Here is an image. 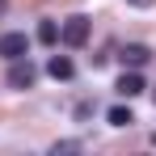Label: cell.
Listing matches in <instances>:
<instances>
[{
  "label": "cell",
  "mask_w": 156,
  "mask_h": 156,
  "mask_svg": "<svg viewBox=\"0 0 156 156\" xmlns=\"http://www.w3.org/2000/svg\"><path fill=\"white\" fill-rule=\"evenodd\" d=\"M9 89H34V80H38V68L30 63V55H21V59H9Z\"/></svg>",
  "instance_id": "6da1fadb"
},
{
  "label": "cell",
  "mask_w": 156,
  "mask_h": 156,
  "mask_svg": "<svg viewBox=\"0 0 156 156\" xmlns=\"http://www.w3.org/2000/svg\"><path fill=\"white\" fill-rule=\"evenodd\" d=\"M59 42H63V47H72V51H76V47H84V42H89V17H68V21H63V26H59Z\"/></svg>",
  "instance_id": "7a4b0ae2"
},
{
  "label": "cell",
  "mask_w": 156,
  "mask_h": 156,
  "mask_svg": "<svg viewBox=\"0 0 156 156\" xmlns=\"http://www.w3.org/2000/svg\"><path fill=\"white\" fill-rule=\"evenodd\" d=\"M0 55H4V59H21V55H30V38L21 34V30L0 34Z\"/></svg>",
  "instance_id": "3957f363"
},
{
  "label": "cell",
  "mask_w": 156,
  "mask_h": 156,
  "mask_svg": "<svg viewBox=\"0 0 156 156\" xmlns=\"http://www.w3.org/2000/svg\"><path fill=\"white\" fill-rule=\"evenodd\" d=\"M47 76L51 80H72L76 76V63H72L68 55H51V59H47Z\"/></svg>",
  "instance_id": "277c9868"
},
{
  "label": "cell",
  "mask_w": 156,
  "mask_h": 156,
  "mask_svg": "<svg viewBox=\"0 0 156 156\" xmlns=\"http://www.w3.org/2000/svg\"><path fill=\"white\" fill-rule=\"evenodd\" d=\"M118 93H122V97H139V93H144V76H139V68H122V76H118Z\"/></svg>",
  "instance_id": "5b68a950"
},
{
  "label": "cell",
  "mask_w": 156,
  "mask_h": 156,
  "mask_svg": "<svg viewBox=\"0 0 156 156\" xmlns=\"http://www.w3.org/2000/svg\"><path fill=\"white\" fill-rule=\"evenodd\" d=\"M148 59H152V51H148L144 42H127V47H122V68H144Z\"/></svg>",
  "instance_id": "8992f818"
},
{
  "label": "cell",
  "mask_w": 156,
  "mask_h": 156,
  "mask_svg": "<svg viewBox=\"0 0 156 156\" xmlns=\"http://www.w3.org/2000/svg\"><path fill=\"white\" fill-rule=\"evenodd\" d=\"M38 42H42V47H55V42H59V26H55L51 17L38 21Z\"/></svg>",
  "instance_id": "52a82bcc"
},
{
  "label": "cell",
  "mask_w": 156,
  "mask_h": 156,
  "mask_svg": "<svg viewBox=\"0 0 156 156\" xmlns=\"http://www.w3.org/2000/svg\"><path fill=\"white\" fill-rule=\"evenodd\" d=\"M105 118H110V127H131V122H135V114H131L127 105H110Z\"/></svg>",
  "instance_id": "ba28073f"
},
{
  "label": "cell",
  "mask_w": 156,
  "mask_h": 156,
  "mask_svg": "<svg viewBox=\"0 0 156 156\" xmlns=\"http://www.w3.org/2000/svg\"><path fill=\"white\" fill-rule=\"evenodd\" d=\"M51 152H55V156H59V152H80V144H76V139H59Z\"/></svg>",
  "instance_id": "9c48e42d"
},
{
  "label": "cell",
  "mask_w": 156,
  "mask_h": 156,
  "mask_svg": "<svg viewBox=\"0 0 156 156\" xmlns=\"http://www.w3.org/2000/svg\"><path fill=\"white\" fill-rule=\"evenodd\" d=\"M127 4H135V9H148V4H152V0H127Z\"/></svg>",
  "instance_id": "30bf717a"
},
{
  "label": "cell",
  "mask_w": 156,
  "mask_h": 156,
  "mask_svg": "<svg viewBox=\"0 0 156 156\" xmlns=\"http://www.w3.org/2000/svg\"><path fill=\"white\" fill-rule=\"evenodd\" d=\"M152 101H156V89H152Z\"/></svg>",
  "instance_id": "8fae6325"
}]
</instances>
